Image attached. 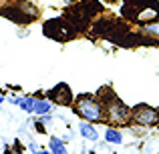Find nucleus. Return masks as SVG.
<instances>
[{
	"label": "nucleus",
	"instance_id": "obj_1",
	"mask_svg": "<svg viewBox=\"0 0 159 154\" xmlns=\"http://www.w3.org/2000/svg\"><path fill=\"white\" fill-rule=\"evenodd\" d=\"M121 14L127 20L137 24H149L159 20V2L157 0H125Z\"/></svg>",
	"mask_w": 159,
	"mask_h": 154
},
{
	"label": "nucleus",
	"instance_id": "obj_2",
	"mask_svg": "<svg viewBox=\"0 0 159 154\" xmlns=\"http://www.w3.org/2000/svg\"><path fill=\"white\" fill-rule=\"evenodd\" d=\"M73 108L83 120L87 122H107V114H105V106L99 98H95V94H79L73 102Z\"/></svg>",
	"mask_w": 159,
	"mask_h": 154
},
{
	"label": "nucleus",
	"instance_id": "obj_3",
	"mask_svg": "<svg viewBox=\"0 0 159 154\" xmlns=\"http://www.w3.org/2000/svg\"><path fill=\"white\" fill-rule=\"evenodd\" d=\"M103 10V6L97 2V0H81V2H75L73 8L65 12V18L73 24L77 30H85L87 24L93 20L95 14Z\"/></svg>",
	"mask_w": 159,
	"mask_h": 154
},
{
	"label": "nucleus",
	"instance_id": "obj_4",
	"mask_svg": "<svg viewBox=\"0 0 159 154\" xmlns=\"http://www.w3.org/2000/svg\"><path fill=\"white\" fill-rule=\"evenodd\" d=\"M101 102L105 106V114H107V122L111 126H127L131 122V108L125 102H121L115 94L109 90V96H101Z\"/></svg>",
	"mask_w": 159,
	"mask_h": 154
},
{
	"label": "nucleus",
	"instance_id": "obj_5",
	"mask_svg": "<svg viewBox=\"0 0 159 154\" xmlns=\"http://www.w3.org/2000/svg\"><path fill=\"white\" fill-rule=\"evenodd\" d=\"M131 122H135L137 126L151 128L159 124V108H153L149 104H137L131 108Z\"/></svg>",
	"mask_w": 159,
	"mask_h": 154
},
{
	"label": "nucleus",
	"instance_id": "obj_6",
	"mask_svg": "<svg viewBox=\"0 0 159 154\" xmlns=\"http://www.w3.org/2000/svg\"><path fill=\"white\" fill-rule=\"evenodd\" d=\"M75 30L77 28L66 18H52L48 22H44V34L57 40H70L75 36Z\"/></svg>",
	"mask_w": 159,
	"mask_h": 154
},
{
	"label": "nucleus",
	"instance_id": "obj_7",
	"mask_svg": "<svg viewBox=\"0 0 159 154\" xmlns=\"http://www.w3.org/2000/svg\"><path fill=\"white\" fill-rule=\"evenodd\" d=\"M26 8H30V4L26 2H16V4H10V6H2L0 8V14L4 18H10L14 22H32V16H26Z\"/></svg>",
	"mask_w": 159,
	"mask_h": 154
},
{
	"label": "nucleus",
	"instance_id": "obj_8",
	"mask_svg": "<svg viewBox=\"0 0 159 154\" xmlns=\"http://www.w3.org/2000/svg\"><path fill=\"white\" fill-rule=\"evenodd\" d=\"M47 96H48L51 102H57V104H61V106H70V104L75 102L73 100V92L69 90L66 84H57L54 88H51L47 92Z\"/></svg>",
	"mask_w": 159,
	"mask_h": 154
},
{
	"label": "nucleus",
	"instance_id": "obj_9",
	"mask_svg": "<svg viewBox=\"0 0 159 154\" xmlns=\"http://www.w3.org/2000/svg\"><path fill=\"white\" fill-rule=\"evenodd\" d=\"M141 34L147 36V38L159 40V20H155V22H149V24H143V26H141Z\"/></svg>",
	"mask_w": 159,
	"mask_h": 154
},
{
	"label": "nucleus",
	"instance_id": "obj_10",
	"mask_svg": "<svg viewBox=\"0 0 159 154\" xmlns=\"http://www.w3.org/2000/svg\"><path fill=\"white\" fill-rule=\"evenodd\" d=\"M79 132H81L85 138H89V140H97L99 138V132H97V128L93 126V122H83L81 126H79Z\"/></svg>",
	"mask_w": 159,
	"mask_h": 154
},
{
	"label": "nucleus",
	"instance_id": "obj_11",
	"mask_svg": "<svg viewBox=\"0 0 159 154\" xmlns=\"http://www.w3.org/2000/svg\"><path fill=\"white\" fill-rule=\"evenodd\" d=\"M105 140L109 144H121L123 142V134H121V130H117V126H111L105 130Z\"/></svg>",
	"mask_w": 159,
	"mask_h": 154
},
{
	"label": "nucleus",
	"instance_id": "obj_12",
	"mask_svg": "<svg viewBox=\"0 0 159 154\" xmlns=\"http://www.w3.org/2000/svg\"><path fill=\"white\" fill-rule=\"evenodd\" d=\"M48 112H51V100H47V98H36V102H34V114L48 116Z\"/></svg>",
	"mask_w": 159,
	"mask_h": 154
},
{
	"label": "nucleus",
	"instance_id": "obj_13",
	"mask_svg": "<svg viewBox=\"0 0 159 154\" xmlns=\"http://www.w3.org/2000/svg\"><path fill=\"white\" fill-rule=\"evenodd\" d=\"M48 150H51L52 154H66V146H65V142H62L61 138L52 136L51 142H48Z\"/></svg>",
	"mask_w": 159,
	"mask_h": 154
},
{
	"label": "nucleus",
	"instance_id": "obj_14",
	"mask_svg": "<svg viewBox=\"0 0 159 154\" xmlns=\"http://www.w3.org/2000/svg\"><path fill=\"white\" fill-rule=\"evenodd\" d=\"M34 102H36V98H32V96H26V98H20L18 106L22 108L24 112H28V114H34Z\"/></svg>",
	"mask_w": 159,
	"mask_h": 154
},
{
	"label": "nucleus",
	"instance_id": "obj_15",
	"mask_svg": "<svg viewBox=\"0 0 159 154\" xmlns=\"http://www.w3.org/2000/svg\"><path fill=\"white\" fill-rule=\"evenodd\" d=\"M34 130L36 132H44V124L40 122V120H39V122H34Z\"/></svg>",
	"mask_w": 159,
	"mask_h": 154
},
{
	"label": "nucleus",
	"instance_id": "obj_16",
	"mask_svg": "<svg viewBox=\"0 0 159 154\" xmlns=\"http://www.w3.org/2000/svg\"><path fill=\"white\" fill-rule=\"evenodd\" d=\"M34 154H52L51 150H39V152H34Z\"/></svg>",
	"mask_w": 159,
	"mask_h": 154
},
{
	"label": "nucleus",
	"instance_id": "obj_17",
	"mask_svg": "<svg viewBox=\"0 0 159 154\" xmlns=\"http://www.w3.org/2000/svg\"><path fill=\"white\" fill-rule=\"evenodd\" d=\"M66 4H75V2H81V0H65Z\"/></svg>",
	"mask_w": 159,
	"mask_h": 154
},
{
	"label": "nucleus",
	"instance_id": "obj_18",
	"mask_svg": "<svg viewBox=\"0 0 159 154\" xmlns=\"http://www.w3.org/2000/svg\"><path fill=\"white\" fill-rule=\"evenodd\" d=\"M4 102V96H2V94H0V104H2Z\"/></svg>",
	"mask_w": 159,
	"mask_h": 154
},
{
	"label": "nucleus",
	"instance_id": "obj_19",
	"mask_svg": "<svg viewBox=\"0 0 159 154\" xmlns=\"http://www.w3.org/2000/svg\"><path fill=\"white\" fill-rule=\"evenodd\" d=\"M157 154H159V152H157Z\"/></svg>",
	"mask_w": 159,
	"mask_h": 154
}]
</instances>
